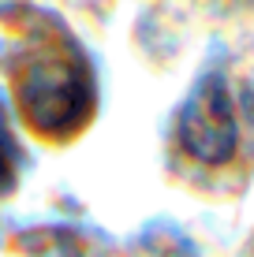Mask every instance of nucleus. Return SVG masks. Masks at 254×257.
<instances>
[{
	"label": "nucleus",
	"instance_id": "2",
	"mask_svg": "<svg viewBox=\"0 0 254 257\" xmlns=\"http://www.w3.org/2000/svg\"><path fill=\"white\" fill-rule=\"evenodd\" d=\"M180 142L191 157L206 164H224L235 153V112L221 78L198 86L180 119Z\"/></svg>",
	"mask_w": 254,
	"mask_h": 257
},
{
	"label": "nucleus",
	"instance_id": "1",
	"mask_svg": "<svg viewBox=\"0 0 254 257\" xmlns=\"http://www.w3.org/2000/svg\"><path fill=\"white\" fill-rule=\"evenodd\" d=\"M19 108L45 135H67L90 112V90L82 78L78 56H45L30 60L19 78Z\"/></svg>",
	"mask_w": 254,
	"mask_h": 257
}]
</instances>
